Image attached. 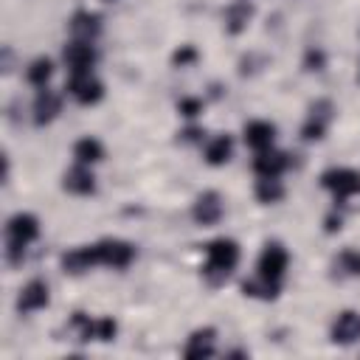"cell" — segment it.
Masks as SVG:
<instances>
[{
    "label": "cell",
    "instance_id": "25",
    "mask_svg": "<svg viewBox=\"0 0 360 360\" xmlns=\"http://www.w3.org/2000/svg\"><path fill=\"white\" fill-rule=\"evenodd\" d=\"M250 14H253V6H248V3H233V6L225 11V28H228L231 34H239V31L248 25Z\"/></svg>",
    "mask_w": 360,
    "mask_h": 360
},
{
    "label": "cell",
    "instance_id": "15",
    "mask_svg": "<svg viewBox=\"0 0 360 360\" xmlns=\"http://www.w3.org/2000/svg\"><path fill=\"white\" fill-rule=\"evenodd\" d=\"M68 31H70L73 39H87V42H93V39L101 34V14H96V11H90V8L73 11L70 20H68Z\"/></svg>",
    "mask_w": 360,
    "mask_h": 360
},
{
    "label": "cell",
    "instance_id": "9",
    "mask_svg": "<svg viewBox=\"0 0 360 360\" xmlns=\"http://www.w3.org/2000/svg\"><path fill=\"white\" fill-rule=\"evenodd\" d=\"M62 59H65V65H68L70 73H87V70L96 68L98 51H96V45L87 42V39H70V42L62 48Z\"/></svg>",
    "mask_w": 360,
    "mask_h": 360
},
{
    "label": "cell",
    "instance_id": "12",
    "mask_svg": "<svg viewBox=\"0 0 360 360\" xmlns=\"http://www.w3.org/2000/svg\"><path fill=\"white\" fill-rule=\"evenodd\" d=\"M31 112H34V124H37V127L51 124V121L62 112V96H59L56 90H51V87H39L37 96H34Z\"/></svg>",
    "mask_w": 360,
    "mask_h": 360
},
{
    "label": "cell",
    "instance_id": "19",
    "mask_svg": "<svg viewBox=\"0 0 360 360\" xmlns=\"http://www.w3.org/2000/svg\"><path fill=\"white\" fill-rule=\"evenodd\" d=\"M231 155H233V138H231L228 132L214 135V138H208V141H205L202 158H205V163H208V166H225V163L231 160Z\"/></svg>",
    "mask_w": 360,
    "mask_h": 360
},
{
    "label": "cell",
    "instance_id": "8",
    "mask_svg": "<svg viewBox=\"0 0 360 360\" xmlns=\"http://www.w3.org/2000/svg\"><path fill=\"white\" fill-rule=\"evenodd\" d=\"M48 304H51V287H48L45 278H31V281H25V284L20 287V292H17V301H14V307H17L20 315L39 312V309H45Z\"/></svg>",
    "mask_w": 360,
    "mask_h": 360
},
{
    "label": "cell",
    "instance_id": "13",
    "mask_svg": "<svg viewBox=\"0 0 360 360\" xmlns=\"http://www.w3.org/2000/svg\"><path fill=\"white\" fill-rule=\"evenodd\" d=\"M276 124L273 121H264V118H253L245 124L242 129V138L245 143L253 149V152H264V149H273V141H276Z\"/></svg>",
    "mask_w": 360,
    "mask_h": 360
},
{
    "label": "cell",
    "instance_id": "4",
    "mask_svg": "<svg viewBox=\"0 0 360 360\" xmlns=\"http://www.w3.org/2000/svg\"><path fill=\"white\" fill-rule=\"evenodd\" d=\"M321 186L338 202H346V200H352V197L360 194V172L357 169H349V166H332V169L321 172Z\"/></svg>",
    "mask_w": 360,
    "mask_h": 360
},
{
    "label": "cell",
    "instance_id": "11",
    "mask_svg": "<svg viewBox=\"0 0 360 360\" xmlns=\"http://www.w3.org/2000/svg\"><path fill=\"white\" fill-rule=\"evenodd\" d=\"M329 338L338 346H352L360 340V312L357 309H340L329 326Z\"/></svg>",
    "mask_w": 360,
    "mask_h": 360
},
{
    "label": "cell",
    "instance_id": "20",
    "mask_svg": "<svg viewBox=\"0 0 360 360\" xmlns=\"http://www.w3.org/2000/svg\"><path fill=\"white\" fill-rule=\"evenodd\" d=\"M68 332L82 343L98 340V318H90L87 312H73L68 321Z\"/></svg>",
    "mask_w": 360,
    "mask_h": 360
},
{
    "label": "cell",
    "instance_id": "5",
    "mask_svg": "<svg viewBox=\"0 0 360 360\" xmlns=\"http://www.w3.org/2000/svg\"><path fill=\"white\" fill-rule=\"evenodd\" d=\"M287 267H290V253L281 242H264L259 259H256V276L273 281V284H281V278L287 276Z\"/></svg>",
    "mask_w": 360,
    "mask_h": 360
},
{
    "label": "cell",
    "instance_id": "30",
    "mask_svg": "<svg viewBox=\"0 0 360 360\" xmlns=\"http://www.w3.org/2000/svg\"><path fill=\"white\" fill-rule=\"evenodd\" d=\"M340 214L338 217H326V233H335V231H340Z\"/></svg>",
    "mask_w": 360,
    "mask_h": 360
},
{
    "label": "cell",
    "instance_id": "22",
    "mask_svg": "<svg viewBox=\"0 0 360 360\" xmlns=\"http://www.w3.org/2000/svg\"><path fill=\"white\" fill-rule=\"evenodd\" d=\"M253 194H256L259 202L273 205V202H281V200H284V186H281L278 177H259Z\"/></svg>",
    "mask_w": 360,
    "mask_h": 360
},
{
    "label": "cell",
    "instance_id": "24",
    "mask_svg": "<svg viewBox=\"0 0 360 360\" xmlns=\"http://www.w3.org/2000/svg\"><path fill=\"white\" fill-rule=\"evenodd\" d=\"M278 290H281V284H273V281H267V278H262V276H256V278H250V281L242 284V292H245V295H250V298H264V301L276 298Z\"/></svg>",
    "mask_w": 360,
    "mask_h": 360
},
{
    "label": "cell",
    "instance_id": "14",
    "mask_svg": "<svg viewBox=\"0 0 360 360\" xmlns=\"http://www.w3.org/2000/svg\"><path fill=\"white\" fill-rule=\"evenodd\" d=\"M62 188L73 197H90L96 191V174L90 172V166L76 163L62 174Z\"/></svg>",
    "mask_w": 360,
    "mask_h": 360
},
{
    "label": "cell",
    "instance_id": "29",
    "mask_svg": "<svg viewBox=\"0 0 360 360\" xmlns=\"http://www.w3.org/2000/svg\"><path fill=\"white\" fill-rule=\"evenodd\" d=\"M323 65H326L323 51H321V48H309L307 56H304V68H307V70H323Z\"/></svg>",
    "mask_w": 360,
    "mask_h": 360
},
{
    "label": "cell",
    "instance_id": "3",
    "mask_svg": "<svg viewBox=\"0 0 360 360\" xmlns=\"http://www.w3.org/2000/svg\"><path fill=\"white\" fill-rule=\"evenodd\" d=\"M93 259H96V267L124 270L135 262V245L127 239H98L93 242Z\"/></svg>",
    "mask_w": 360,
    "mask_h": 360
},
{
    "label": "cell",
    "instance_id": "26",
    "mask_svg": "<svg viewBox=\"0 0 360 360\" xmlns=\"http://www.w3.org/2000/svg\"><path fill=\"white\" fill-rule=\"evenodd\" d=\"M335 267L340 270V276H360V250L354 248L340 250L335 259Z\"/></svg>",
    "mask_w": 360,
    "mask_h": 360
},
{
    "label": "cell",
    "instance_id": "2",
    "mask_svg": "<svg viewBox=\"0 0 360 360\" xmlns=\"http://www.w3.org/2000/svg\"><path fill=\"white\" fill-rule=\"evenodd\" d=\"M39 239V219L28 211H17L6 222V259L8 264H20L25 259V248Z\"/></svg>",
    "mask_w": 360,
    "mask_h": 360
},
{
    "label": "cell",
    "instance_id": "28",
    "mask_svg": "<svg viewBox=\"0 0 360 360\" xmlns=\"http://www.w3.org/2000/svg\"><path fill=\"white\" fill-rule=\"evenodd\" d=\"M177 112H180L183 118H197V115L202 112V101H200V98L186 96V98H180V101H177Z\"/></svg>",
    "mask_w": 360,
    "mask_h": 360
},
{
    "label": "cell",
    "instance_id": "17",
    "mask_svg": "<svg viewBox=\"0 0 360 360\" xmlns=\"http://www.w3.org/2000/svg\"><path fill=\"white\" fill-rule=\"evenodd\" d=\"M287 166H290V155L281 149H264V152H256L253 158V172L259 177H281Z\"/></svg>",
    "mask_w": 360,
    "mask_h": 360
},
{
    "label": "cell",
    "instance_id": "7",
    "mask_svg": "<svg viewBox=\"0 0 360 360\" xmlns=\"http://www.w3.org/2000/svg\"><path fill=\"white\" fill-rule=\"evenodd\" d=\"M65 90L82 107H93V104H98L104 98V84L96 79L93 70H87V73H70Z\"/></svg>",
    "mask_w": 360,
    "mask_h": 360
},
{
    "label": "cell",
    "instance_id": "16",
    "mask_svg": "<svg viewBox=\"0 0 360 360\" xmlns=\"http://www.w3.org/2000/svg\"><path fill=\"white\" fill-rule=\"evenodd\" d=\"M217 352V329L214 326H202V329H194L183 346V354L188 360H205Z\"/></svg>",
    "mask_w": 360,
    "mask_h": 360
},
{
    "label": "cell",
    "instance_id": "21",
    "mask_svg": "<svg viewBox=\"0 0 360 360\" xmlns=\"http://www.w3.org/2000/svg\"><path fill=\"white\" fill-rule=\"evenodd\" d=\"M73 158H76V163L93 166V163L104 160V143L98 138H93V135H84V138H79L73 143Z\"/></svg>",
    "mask_w": 360,
    "mask_h": 360
},
{
    "label": "cell",
    "instance_id": "23",
    "mask_svg": "<svg viewBox=\"0 0 360 360\" xmlns=\"http://www.w3.org/2000/svg\"><path fill=\"white\" fill-rule=\"evenodd\" d=\"M51 76H53V59H48V56H37V59L28 65V70H25V79H28L34 87H48Z\"/></svg>",
    "mask_w": 360,
    "mask_h": 360
},
{
    "label": "cell",
    "instance_id": "31",
    "mask_svg": "<svg viewBox=\"0 0 360 360\" xmlns=\"http://www.w3.org/2000/svg\"><path fill=\"white\" fill-rule=\"evenodd\" d=\"M107 3H115V0H107Z\"/></svg>",
    "mask_w": 360,
    "mask_h": 360
},
{
    "label": "cell",
    "instance_id": "10",
    "mask_svg": "<svg viewBox=\"0 0 360 360\" xmlns=\"http://www.w3.org/2000/svg\"><path fill=\"white\" fill-rule=\"evenodd\" d=\"M225 217V202L219 197V191H202L194 202H191V219L202 228L217 225Z\"/></svg>",
    "mask_w": 360,
    "mask_h": 360
},
{
    "label": "cell",
    "instance_id": "18",
    "mask_svg": "<svg viewBox=\"0 0 360 360\" xmlns=\"http://www.w3.org/2000/svg\"><path fill=\"white\" fill-rule=\"evenodd\" d=\"M62 270L70 273V276H82L87 270L96 267V259H93V245H79V248H70L68 253H62L59 259Z\"/></svg>",
    "mask_w": 360,
    "mask_h": 360
},
{
    "label": "cell",
    "instance_id": "1",
    "mask_svg": "<svg viewBox=\"0 0 360 360\" xmlns=\"http://www.w3.org/2000/svg\"><path fill=\"white\" fill-rule=\"evenodd\" d=\"M242 259V250H239V242L231 239V236H217L205 245V264H202V278L217 287V284H225L231 278V273L236 270Z\"/></svg>",
    "mask_w": 360,
    "mask_h": 360
},
{
    "label": "cell",
    "instance_id": "6",
    "mask_svg": "<svg viewBox=\"0 0 360 360\" xmlns=\"http://www.w3.org/2000/svg\"><path fill=\"white\" fill-rule=\"evenodd\" d=\"M332 121H335V104L329 98H318L309 107V112H307V118L301 124V138L309 141V143L323 141L326 132H329V127H332Z\"/></svg>",
    "mask_w": 360,
    "mask_h": 360
},
{
    "label": "cell",
    "instance_id": "27",
    "mask_svg": "<svg viewBox=\"0 0 360 360\" xmlns=\"http://www.w3.org/2000/svg\"><path fill=\"white\" fill-rule=\"evenodd\" d=\"M197 48L194 45H180L177 51H174V56H172V65L174 68H188V65H194L197 62Z\"/></svg>",
    "mask_w": 360,
    "mask_h": 360
}]
</instances>
